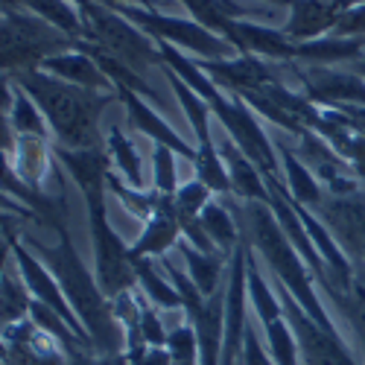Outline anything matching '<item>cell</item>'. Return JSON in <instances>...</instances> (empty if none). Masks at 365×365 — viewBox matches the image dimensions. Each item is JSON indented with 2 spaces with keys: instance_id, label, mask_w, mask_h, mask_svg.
Segmentation results:
<instances>
[{
  "instance_id": "1",
  "label": "cell",
  "mask_w": 365,
  "mask_h": 365,
  "mask_svg": "<svg viewBox=\"0 0 365 365\" xmlns=\"http://www.w3.org/2000/svg\"><path fill=\"white\" fill-rule=\"evenodd\" d=\"M9 79L36 100L58 146L65 149L106 146V138L100 135V114L106 106L114 103L117 94H103V91L71 85L41 68L12 73Z\"/></svg>"
},
{
  "instance_id": "2",
  "label": "cell",
  "mask_w": 365,
  "mask_h": 365,
  "mask_svg": "<svg viewBox=\"0 0 365 365\" xmlns=\"http://www.w3.org/2000/svg\"><path fill=\"white\" fill-rule=\"evenodd\" d=\"M33 252L44 260V266L56 275L58 287L65 289L76 319L82 322L91 345L97 354H123L126 351V333L114 316V301L100 289L97 275H91L82 263L79 252L73 249V240L68 228L58 231V246L47 249L36 240H26Z\"/></svg>"
},
{
  "instance_id": "3",
  "label": "cell",
  "mask_w": 365,
  "mask_h": 365,
  "mask_svg": "<svg viewBox=\"0 0 365 365\" xmlns=\"http://www.w3.org/2000/svg\"><path fill=\"white\" fill-rule=\"evenodd\" d=\"M234 217L240 222V231L246 234V240L252 249H257V255L266 260L269 272L278 278V284L301 304L304 313H310L316 324H322L330 333H339L333 319L327 316L324 304L313 287V272L304 263V257L298 255V249L292 246V240L284 234V228L278 225L275 214L266 202H246L242 207L234 210Z\"/></svg>"
},
{
  "instance_id": "4",
  "label": "cell",
  "mask_w": 365,
  "mask_h": 365,
  "mask_svg": "<svg viewBox=\"0 0 365 365\" xmlns=\"http://www.w3.org/2000/svg\"><path fill=\"white\" fill-rule=\"evenodd\" d=\"M76 38L62 33L58 26L47 24L38 15L4 12V38H0V56H4V71L21 73L41 68L50 56L76 50Z\"/></svg>"
},
{
  "instance_id": "5",
  "label": "cell",
  "mask_w": 365,
  "mask_h": 365,
  "mask_svg": "<svg viewBox=\"0 0 365 365\" xmlns=\"http://www.w3.org/2000/svg\"><path fill=\"white\" fill-rule=\"evenodd\" d=\"M85 36L82 41L100 47L103 53L120 58L123 65L135 68L138 73H146V68L161 65L164 68V56L161 47H155L149 41V36H143L140 29H135L129 21H123L120 15H114V9H103L100 4H91L85 12Z\"/></svg>"
},
{
  "instance_id": "6",
  "label": "cell",
  "mask_w": 365,
  "mask_h": 365,
  "mask_svg": "<svg viewBox=\"0 0 365 365\" xmlns=\"http://www.w3.org/2000/svg\"><path fill=\"white\" fill-rule=\"evenodd\" d=\"M108 9H114L117 15H126L132 24L143 26L152 38H158L164 44L173 47H185L193 50L196 56H202L205 62H220V58H231L234 56V44H228L222 36L210 33L207 26L185 21V18H173V15H161V12H152V9H140V6H129V4H120V0H103Z\"/></svg>"
},
{
  "instance_id": "7",
  "label": "cell",
  "mask_w": 365,
  "mask_h": 365,
  "mask_svg": "<svg viewBox=\"0 0 365 365\" xmlns=\"http://www.w3.org/2000/svg\"><path fill=\"white\" fill-rule=\"evenodd\" d=\"M88 222H91V246H94L97 284L114 301L138 287L132 252L129 246H123V240L108 225V207H88Z\"/></svg>"
},
{
  "instance_id": "8",
  "label": "cell",
  "mask_w": 365,
  "mask_h": 365,
  "mask_svg": "<svg viewBox=\"0 0 365 365\" xmlns=\"http://www.w3.org/2000/svg\"><path fill=\"white\" fill-rule=\"evenodd\" d=\"M210 111L217 114L228 138L249 155V161H255V167L263 173V178H278V152L272 146V140L266 138L257 114L246 103L231 94L228 97L220 94L210 103Z\"/></svg>"
},
{
  "instance_id": "9",
  "label": "cell",
  "mask_w": 365,
  "mask_h": 365,
  "mask_svg": "<svg viewBox=\"0 0 365 365\" xmlns=\"http://www.w3.org/2000/svg\"><path fill=\"white\" fill-rule=\"evenodd\" d=\"M281 304H284V316L298 339V354L301 365H359L354 354L348 351L342 333H330L322 324L313 322L310 313L301 310V304L281 287L278 289Z\"/></svg>"
},
{
  "instance_id": "10",
  "label": "cell",
  "mask_w": 365,
  "mask_h": 365,
  "mask_svg": "<svg viewBox=\"0 0 365 365\" xmlns=\"http://www.w3.org/2000/svg\"><path fill=\"white\" fill-rule=\"evenodd\" d=\"M228 275H225V342H222V362L220 365H242V348H246V298H249V246H242L228 257Z\"/></svg>"
},
{
  "instance_id": "11",
  "label": "cell",
  "mask_w": 365,
  "mask_h": 365,
  "mask_svg": "<svg viewBox=\"0 0 365 365\" xmlns=\"http://www.w3.org/2000/svg\"><path fill=\"white\" fill-rule=\"evenodd\" d=\"M316 217L327 225L330 237L339 242L351 263L365 260V193L356 190L351 196H324L316 207Z\"/></svg>"
},
{
  "instance_id": "12",
  "label": "cell",
  "mask_w": 365,
  "mask_h": 365,
  "mask_svg": "<svg viewBox=\"0 0 365 365\" xmlns=\"http://www.w3.org/2000/svg\"><path fill=\"white\" fill-rule=\"evenodd\" d=\"M292 76L304 85V97L310 103L339 108V106H365V79L354 71L330 68H292Z\"/></svg>"
},
{
  "instance_id": "13",
  "label": "cell",
  "mask_w": 365,
  "mask_h": 365,
  "mask_svg": "<svg viewBox=\"0 0 365 365\" xmlns=\"http://www.w3.org/2000/svg\"><path fill=\"white\" fill-rule=\"evenodd\" d=\"M298 140H301V146H298L301 161L313 170L316 178L324 181V187H327L330 196H351V193L359 190V185H356L359 175L354 173V167L342 155H336L333 146L319 132L304 129L298 135Z\"/></svg>"
},
{
  "instance_id": "14",
  "label": "cell",
  "mask_w": 365,
  "mask_h": 365,
  "mask_svg": "<svg viewBox=\"0 0 365 365\" xmlns=\"http://www.w3.org/2000/svg\"><path fill=\"white\" fill-rule=\"evenodd\" d=\"M56 158L62 161V167L71 173L73 185L79 187L82 199L88 207H106V190H108V152L106 146L97 149H65L56 146Z\"/></svg>"
},
{
  "instance_id": "15",
  "label": "cell",
  "mask_w": 365,
  "mask_h": 365,
  "mask_svg": "<svg viewBox=\"0 0 365 365\" xmlns=\"http://www.w3.org/2000/svg\"><path fill=\"white\" fill-rule=\"evenodd\" d=\"M4 365H68V354L41 333L33 319H24L4 324Z\"/></svg>"
},
{
  "instance_id": "16",
  "label": "cell",
  "mask_w": 365,
  "mask_h": 365,
  "mask_svg": "<svg viewBox=\"0 0 365 365\" xmlns=\"http://www.w3.org/2000/svg\"><path fill=\"white\" fill-rule=\"evenodd\" d=\"M324 287L327 298L333 301V307L339 310V316L348 322L354 339L365 351V260L354 263L351 275H339V272H324V278H319Z\"/></svg>"
},
{
  "instance_id": "17",
  "label": "cell",
  "mask_w": 365,
  "mask_h": 365,
  "mask_svg": "<svg viewBox=\"0 0 365 365\" xmlns=\"http://www.w3.org/2000/svg\"><path fill=\"white\" fill-rule=\"evenodd\" d=\"M178 237H181V225H178L175 202H173V196L161 193L158 210L152 214V220H146L143 234L129 246L132 260H138V257H155V260H161L170 249H175L181 242Z\"/></svg>"
},
{
  "instance_id": "18",
  "label": "cell",
  "mask_w": 365,
  "mask_h": 365,
  "mask_svg": "<svg viewBox=\"0 0 365 365\" xmlns=\"http://www.w3.org/2000/svg\"><path fill=\"white\" fill-rule=\"evenodd\" d=\"M117 97H120V103L126 106L129 120L135 123L138 132H143L146 138H152V140L161 143V146H170L175 155H185V158L196 161V146H190L185 138H178V132H173V126L167 123L161 114L152 111V108L143 103L140 94H135V91H117Z\"/></svg>"
},
{
  "instance_id": "19",
  "label": "cell",
  "mask_w": 365,
  "mask_h": 365,
  "mask_svg": "<svg viewBox=\"0 0 365 365\" xmlns=\"http://www.w3.org/2000/svg\"><path fill=\"white\" fill-rule=\"evenodd\" d=\"M41 71L65 79L71 85H79V88H91V91H103V94H117L111 79L103 73V68L94 62V56H88L85 50H68V53H58V56H50L47 62L41 65Z\"/></svg>"
},
{
  "instance_id": "20",
  "label": "cell",
  "mask_w": 365,
  "mask_h": 365,
  "mask_svg": "<svg viewBox=\"0 0 365 365\" xmlns=\"http://www.w3.org/2000/svg\"><path fill=\"white\" fill-rule=\"evenodd\" d=\"M220 155H222V164L228 170V178H231V193H237L240 199L246 202H266L269 205V185L263 173L255 167V161H249V155L242 152L231 138H225L220 143Z\"/></svg>"
},
{
  "instance_id": "21",
  "label": "cell",
  "mask_w": 365,
  "mask_h": 365,
  "mask_svg": "<svg viewBox=\"0 0 365 365\" xmlns=\"http://www.w3.org/2000/svg\"><path fill=\"white\" fill-rule=\"evenodd\" d=\"M342 15L339 0H295L292 4V18L287 24V36L301 38V41H313L324 33H330L336 26Z\"/></svg>"
},
{
  "instance_id": "22",
  "label": "cell",
  "mask_w": 365,
  "mask_h": 365,
  "mask_svg": "<svg viewBox=\"0 0 365 365\" xmlns=\"http://www.w3.org/2000/svg\"><path fill=\"white\" fill-rule=\"evenodd\" d=\"M6 167H12V173L24 181L29 190H41V178L50 167V146L44 138H33L24 135L18 138L15 155L6 161Z\"/></svg>"
},
{
  "instance_id": "23",
  "label": "cell",
  "mask_w": 365,
  "mask_h": 365,
  "mask_svg": "<svg viewBox=\"0 0 365 365\" xmlns=\"http://www.w3.org/2000/svg\"><path fill=\"white\" fill-rule=\"evenodd\" d=\"M178 255L181 260L187 263V275L193 278V284L199 287V292L205 298H210L220 284H222V269H225V255L222 252H202L196 246H190L187 240H181L178 242Z\"/></svg>"
},
{
  "instance_id": "24",
  "label": "cell",
  "mask_w": 365,
  "mask_h": 365,
  "mask_svg": "<svg viewBox=\"0 0 365 365\" xmlns=\"http://www.w3.org/2000/svg\"><path fill=\"white\" fill-rule=\"evenodd\" d=\"M4 117L12 123L18 138H24V135L44 138L47 135L44 132V114H41V108L12 79H6V91H4Z\"/></svg>"
},
{
  "instance_id": "25",
  "label": "cell",
  "mask_w": 365,
  "mask_h": 365,
  "mask_svg": "<svg viewBox=\"0 0 365 365\" xmlns=\"http://www.w3.org/2000/svg\"><path fill=\"white\" fill-rule=\"evenodd\" d=\"M135 275H138L140 295H146V301H152L161 310H185L181 295L173 287L170 275H167V272H164V275L158 272V260L155 257H138L135 260Z\"/></svg>"
},
{
  "instance_id": "26",
  "label": "cell",
  "mask_w": 365,
  "mask_h": 365,
  "mask_svg": "<svg viewBox=\"0 0 365 365\" xmlns=\"http://www.w3.org/2000/svg\"><path fill=\"white\" fill-rule=\"evenodd\" d=\"M362 47H365V38L327 36V38H313V41H298L295 58H304V62L324 68L333 62H356V58H362Z\"/></svg>"
},
{
  "instance_id": "27",
  "label": "cell",
  "mask_w": 365,
  "mask_h": 365,
  "mask_svg": "<svg viewBox=\"0 0 365 365\" xmlns=\"http://www.w3.org/2000/svg\"><path fill=\"white\" fill-rule=\"evenodd\" d=\"M237 36L246 44V53H257L266 58H275V62H289L298 53V44L287 33H278V29H269V26L237 21Z\"/></svg>"
},
{
  "instance_id": "28",
  "label": "cell",
  "mask_w": 365,
  "mask_h": 365,
  "mask_svg": "<svg viewBox=\"0 0 365 365\" xmlns=\"http://www.w3.org/2000/svg\"><path fill=\"white\" fill-rule=\"evenodd\" d=\"M281 149V161H284V173H287V187H289V196L292 202L304 205V207H319L322 199L327 196L319 185V178L313 175V170L298 161V155L287 146H278Z\"/></svg>"
},
{
  "instance_id": "29",
  "label": "cell",
  "mask_w": 365,
  "mask_h": 365,
  "mask_svg": "<svg viewBox=\"0 0 365 365\" xmlns=\"http://www.w3.org/2000/svg\"><path fill=\"white\" fill-rule=\"evenodd\" d=\"M199 220H202V228L207 231L210 242L217 246V252H222L225 257H231L242 246V242H240V222H237V217L231 214L222 202L214 199L202 210Z\"/></svg>"
},
{
  "instance_id": "30",
  "label": "cell",
  "mask_w": 365,
  "mask_h": 365,
  "mask_svg": "<svg viewBox=\"0 0 365 365\" xmlns=\"http://www.w3.org/2000/svg\"><path fill=\"white\" fill-rule=\"evenodd\" d=\"M106 152H108V158L114 161V167H117L120 173H123L126 185H129V187H135V190H140V187H143V167H140V155H138L135 143L126 138V132H123V129L111 126V129L106 132Z\"/></svg>"
},
{
  "instance_id": "31",
  "label": "cell",
  "mask_w": 365,
  "mask_h": 365,
  "mask_svg": "<svg viewBox=\"0 0 365 365\" xmlns=\"http://www.w3.org/2000/svg\"><path fill=\"white\" fill-rule=\"evenodd\" d=\"M246 246H249V242H246ZM246 278H249V298H252V304H255V313H257L260 324L266 327V324H272L275 319H281V316H284L281 295H275V292L269 289V284L263 281L260 269H257V263H255V257H252V246H249V269H246Z\"/></svg>"
},
{
  "instance_id": "32",
  "label": "cell",
  "mask_w": 365,
  "mask_h": 365,
  "mask_svg": "<svg viewBox=\"0 0 365 365\" xmlns=\"http://www.w3.org/2000/svg\"><path fill=\"white\" fill-rule=\"evenodd\" d=\"M24 4L33 9V15L44 18L47 24L58 26L62 33L73 36L76 41H82V36H85V24L79 21V12L68 4V0H24Z\"/></svg>"
},
{
  "instance_id": "33",
  "label": "cell",
  "mask_w": 365,
  "mask_h": 365,
  "mask_svg": "<svg viewBox=\"0 0 365 365\" xmlns=\"http://www.w3.org/2000/svg\"><path fill=\"white\" fill-rule=\"evenodd\" d=\"M29 310H33V295H29L26 284H21L12 269H4V292H0V316H4V324H18L24 319H29Z\"/></svg>"
},
{
  "instance_id": "34",
  "label": "cell",
  "mask_w": 365,
  "mask_h": 365,
  "mask_svg": "<svg viewBox=\"0 0 365 365\" xmlns=\"http://www.w3.org/2000/svg\"><path fill=\"white\" fill-rule=\"evenodd\" d=\"M167 351H170V365H202L193 324L173 327L170 336H167Z\"/></svg>"
},
{
  "instance_id": "35",
  "label": "cell",
  "mask_w": 365,
  "mask_h": 365,
  "mask_svg": "<svg viewBox=\"0 0 365 365\" xmlns=\"http://www.w3.org/2000/svg\"><path fill=\"white\" fill-rule=\"evenodd\" d=\"M152 178H155V190L173 196L178 190V178H175V152L170 146L155 143L152 149Z\"/></svg>"
},
{
  "instance_id": "36",
  "label": "cell",
  "mask_w": 365,
  "mask_h": 365,
  "mask_svg": "<svg viewBox=\"0 0 365 365\" xmlns=\"http://www.w3.org/2000/svg\"><path fill=\"white\" fill-rule=\"evenodd\" d=\"M173 202H175V210L185 217H202V210L214 202L210 199V190L202 185V181H187V185H181L175 193H173Z\"/></svg>"
},
{
  "instance_id": "37",
  "label": "cell",
  "mask_w": 365,
  "mask_h": 365,
  "mask_svg": "<svg viewBox=\"0 0 365 365\" xmlns=\"http://www.w3.org/2000/svg\"><path fill=\"white\" fill-rule=\"evenodd\" d=\"M155 310H158L155 304L140 298V333H143L146 345H152V348H167V336H170V333L164 330V324H161V319H158Z\"/></svg>"
},
{
  "instance_id": "38",
  "label": "cell",
  "mask_w": 365,
  "mask_h": 365,
  "mask_svg": "<svg viewBox=\"0 0 365 365\" xmlns=\"http://www.w3.org/2000/svg\"><path fill=\"white\" fill-rule=\"evenodd\" d=\"M330 36H339V38H359L365 36V4H356V6H348L336 26L330 29Z\"/></svg>"
},
{
  "instance_id": "39",
  "label": "cell",
  "mask_w": 365,
  "mask_h": 365,
  "mask_svg": "<svg viewBox=\"0 0 365 365\" xmlns=\"http://www.w3.org/2000/svg\"><path fill=\"white\" fill-rule=\"evenodd\" d=\"M242 365H275V359H272L266 342L255 333V327L249 324L246 330V348H242Z\"/></svg>"
},
{
  "instance_id": "40",
  "label": "cell",
  "mask_w": 365,
  "mask_h": 365,
  "mask_svg": "<svg viewBox=\"0 0 365 365\" xmlns=\"http://www.w3.org/2000/svg\"><path fill=\"white\" fill-rule=\"evenodd\" d=\"M324 117L336 120V123L348 126L351 132L365 135V106H339V108H327Z\"/></svg>"
},
{
  "instance_id": "41",
  "label": "cell",
  "mask_w": 365,
  "mask_h": 365,
  "mask_svg": "<svg viewBox=\"0 0 365 365\" xmlns=\"http://www.w3.org/2000/svg\"><path fill=\"white\" fill-rule=\"evenodd\" d=\"M129 356V354H126ZM129 365H170V351L167 348H146L135 356H129Z\"/></svg>"
},
{
  "instance_id": "42",
  "label": "cell",
  "mask_w": 365,
  "mask_h": 365,
  "mask_svg": "<svg viewBox=\"0 0 365 365\" xmlns=\"http://www.w3.org/2000/svg\"><path fill=\"white\" fill-rule=\"evenodd\" d=\"M68 365H97V354L91 351V348L68 351Z\"/></svg>"
},
{
  "instance_id": "43",
  "label": "cell",
  "mask_w": 365,
  "mask_h": 365,
  "mask_svg": "<svg viewBox=\"0 0 365 365\" xmlns=\"http://www.w3.org/2000/svg\"><path fill=\"white\" fill-rule=\"evenodd\" d=\"M354 73H359L362 79H365V58H356V62H354V68H351Z\"/></svg>"
},
{
  "instance_id": "44",
  "label": "cell",
  "mask_w": 365,
  "mask_h": 365,
  "mask_svg": "<svg viewBox=\"0 0 365 365\" xmlns=\"http://www.w3.org/2000/svg\"><path fill=\"white\" fill-rule=\"evenodd\" d=\"M73 4H76V6H79V9H82V12H85V9H88V6H91V4H94V0H73Z\"/></svg>"
},
{
  "instance_id": "45",
  "label": "cell",
  "mask_w": 365,
  "mask_h": 365,
  "mask_svg": "<svg viewBox=\"0 0 365 365\" xmlns=\"http://www.w3.org/2000/svg\"><path fill=\"white\" fill-rule=\"evenodd\" d=\"M272 4H295V0H272Z\"/></svg>"
}]
</instances>
